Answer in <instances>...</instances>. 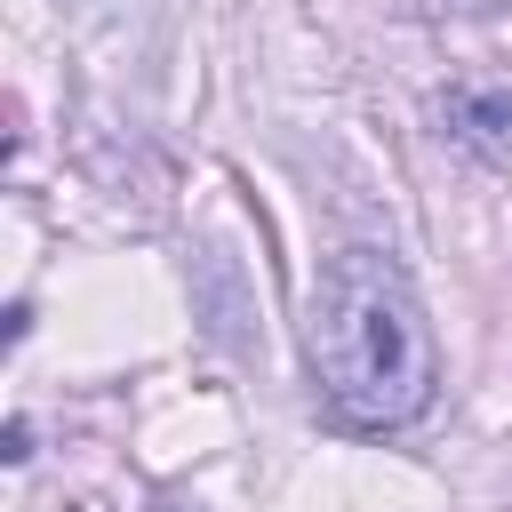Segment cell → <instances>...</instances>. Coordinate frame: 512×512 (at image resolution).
<instances>
[{
	"mask_svg": "<svg viewBox=\"0 0 512 512\" xmlns=\"http://www.w3.org/2000/svg\"><path fill=\"white\" fill-rule=\"evenodd\" d=\"M456 120H464V136H472V144H488V152H512V96H472Z\"/></svg>",
	"mask_w": 512,
	"mask_h": 512,
	"instance_id": "obj_2",
	"label": "cell"
},
{
	"mask_svg": "<svg viewBox=\"0 0 512 512\" xmlns=\"http://www.w3.org/2000/svg\"><path fill=\"white\" fill-rule=\"evenodd\" d=\"M24 456H32V424L16 416V424H8V464H24Z\"/></svg>",
	"mask_w": 512,
	"mask_h": 512,
	"instance_id": "obj_3",
	"label": "cell"
},
{
	"mask_svg": "<svg viewBox=\"0 0 512 512\" xmlns=\"http://www.w3.org/2000/svg\"><path fill=\"white\" fill-rule=\"evenodd\" d=\"M304 352L328 408L360 432L416 424L440 384V344L416 280L384 248H336L304 304Z\"/></svg>",
	"mask_w": 512,
	"mask_h": 512,
	"instance_id": "obj_1",
	"label": "cell"
}]
</instances>
